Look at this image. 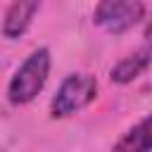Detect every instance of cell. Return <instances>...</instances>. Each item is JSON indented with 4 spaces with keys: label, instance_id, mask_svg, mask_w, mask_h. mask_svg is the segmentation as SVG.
Returning a JSON list of instances; mask_svg holds the SVG:
<instances>
[{
    "label": "cell",
    "instance_id": "4",
    "mask_svg": "<svg viewBox=\"0 0 152 152\" xmlns=\"http://www.w3.org/2000/svg\"><path fill=\"white\" fill-rule=\"evenodd\" d=\"M40 10V2H12L5 12V21H2V33L5 38L14 40V38H21L26 33V28L31 26L36 12Z\"/></svg>",
    "mask_w": 152,
    "mask_h": 152
},
{
    "label": "cell",
    "instance_id": "7",
    "mask_svg": "<svg viewBox=\"0 0 152 152\" xmlns=\"http://www.w3.org/2000/svg\"><path fill=\"white\" fill-rule=\"evenodd\" d=\"M145 40H147V48H152V19H150V24L145 28Z\"/></svg>",
    "mask_w": 152,
    "mask_h": 152
},
{
    "label": "cell",
    "instance_id": "2",
    "mask_svg": "<svg viewBox=\"0 0 152 152\" xmlns=\"http://www.w3.org/2000/svg\"><path fill=\"white\" fill-rule=\"evenodd\" d=\"M95 97H97L95 76H90V74H69L59 83V88H57V93L50 102V116L52 119H66V116L86 109L90 102H95Z\"/></svg>",
    "mask_w": 152,
    "mask_h": 152
},
{
    "label": "cell",
    "instance_id": "6",
    "mask_svg": "<svg viewBox=\"0 0 152 152\" xmlns=\"http://www.w3.org/2000/svg\"><path fill=\"white\" fill-rule=\"evenodd\" d=\"M112 152H152V114L138 121L128 133H124Z\"/></svg>",
    "mask_w": 152,
    "mask_h": 152
},
{
    "label": "cell",
    "instance_id": "5",
    "mask_svg": "<svg viewBox=\"0 0 152 152\" xmlns=\"http://www.w3.org/2000/svg\"><path fill=\"white\" fill-rule=\"evenodd\" d=\"M152 64V48H142V50H135L133 55H128V57H124V59H119L114 66H112V71H109V78H112V83H119V86H126V83H131V81H135L147 66Z\"/></svg>",
    "mask_w": 152,
    "mask_h": 152
},
{
    "label": "cell",
    "instance_id": "1",
    "mask_svg": "<svg viewBox=\"0 0 152 152\" xmlns=\"http://www.w3.org/2000/svg\"><path fill=\"white\" fill-rule=\"evenodd\" d=\"M50 50L48 48H38L33 50L21 66L14 71V76L10 78V86H7V100L12 104H26L31 102L45 86L48 81V74H50Z\"/></svg>",
    "mask_w": 152,
    "mask_h": 152
},
{
    "label": "cell",
    "instance_id": "3",
    "mask_svg": "<svg viewBox=\"0 0 152 152\" xmlns=\"http://www.w3.org/2000/svg\"><path fill=\"white\" fill-rule=\"evenodd\" d=\"M145 17V5L138 0H104L95 7L93 21L109 33H124Z\"/></svg>",
    "mask_w": 152,
    "mask_h": 152
}]
</instances>
